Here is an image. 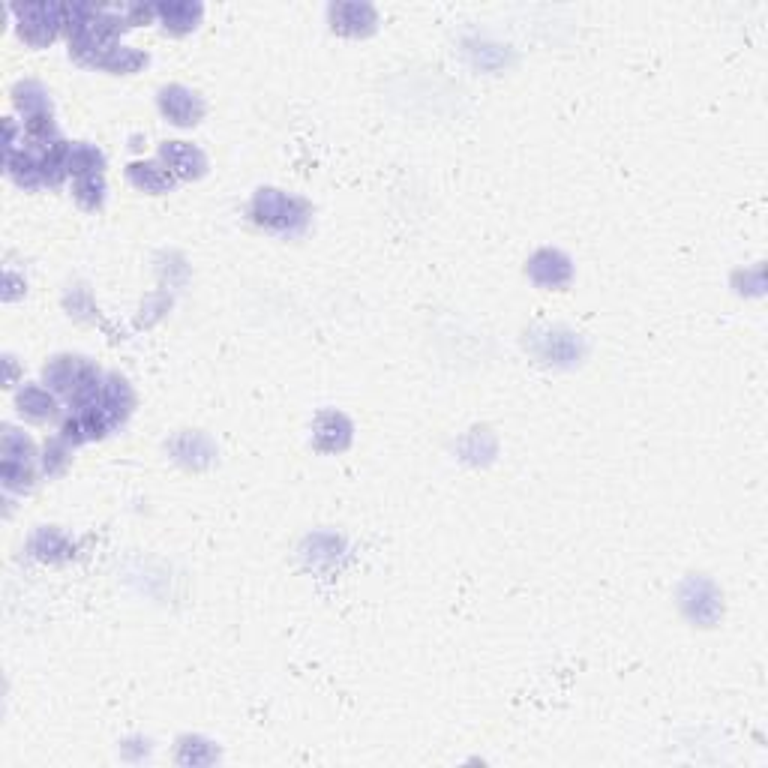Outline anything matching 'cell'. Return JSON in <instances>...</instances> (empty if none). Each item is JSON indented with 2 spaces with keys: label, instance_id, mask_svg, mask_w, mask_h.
<instances>
[{
  "label": "cell",
  "instance_id": "6da1fadb",
  "mask_svg": "<svg viewBox=\"0 0 768 768\" xmlns=\"http://www.w3.org/2000/svg\"><path fill=\"white\" fill-rule=\"evenodd\" d=\"M249 216L282 237L300 234L309 222V204L297 195H288L282 189H258L252 204H249Z\"/></svg>",
  "mask_w": 768,
  "mask_h": 768
},
{
  "label": "cell",
  "instance_id": "5b68a950",
  "mask_svg": "<svg viewBox=\"0 0 768 768\" xmlns=\"http://www.w3.org/2000/svg\"><path fill=\"white\" fill-rule=\"evenodd\" d=\"M528 276H531V282H537L543 288H564L573 279V267H570V258L564 252L540 249L528 261Z\"/></svg>",
  "mask_w": 768,
  "mask_h": 768
},
{
  "label": "cell",
  "instance_id": "8fae6325",
  "mask_svg": "<svg viewBox=\"0 0 768 768\" xmlns=\"http://www.w3.org/2000/svg\"><path fill=\"white\" fill-rule=\"evenodd\" d=\"M204 15V6L201 3H159L156 6V18L162 21V27L174 36H183L189 30L198 27Z\"/></svg>",
  "mask_w": 768,
  "mask_h": 768
},
{
  "label": "cell",
  "instance_id": "e0dca14e",
  "mask_svg": "<svg viewBox=\"0 0 768 768\" xmlns=\"http://www.w3.org/2000/svg\"><path fill=\"white\" fill-rule=\"evenodd\" d=\"M0 477H3V486H6V489L24 492V489L33 486V465H24V462H3Z\"/></svg>",
  "mask_w": 768,
  "mask_h": 768
},
{
  "label": "cell",
  "instance_id": "2e32d148",
  "mask_svg": "<svg viewBox=\"0 0 768 768\" xmlns=\"http://www.w3.org/2000/svg\"><path fill=\"white\" fill-rule=\"evenodd\" d=\"M72 192H75V201H78L81 207H87V210H99V207H102V201H105V180H102V174L78 177V180H75V186H72Z\"/></svg>",
  "mask_w": 768,
  "mask_h": 768
},
{
  "label": "cell",
  "instance_id": "4fadbf2b",
  "mask_svg": "<svg viewBox=\"0 0 768 768\" xmlns=\"http://www.w3.org/2000/svg\"><path fill=\"white\" fill-rule=\"evenodd\" d=\"M12 102H15V108L24 114V120L39 117V114H51L48 93H45L42 84H36V81H18L15 90H12Z\"/></svg>",
  "mask_w": 768,
  "mask_h": 768
},
{
  "label": "cell",
  "instance_id": "ac0fdd59",
  "mask_svg": "<svg viewBox=\"0 0 768 768\" xmlns=\"http://www.w3.org/2000/svg\"><path fill=\"white\" fill-rule=\"evenodd\" d=\"M69 441H63L60 435L57 438H51L48 444H45V456H42V468H45V474H57L63 465H66V459H69Z\"/></svg>",
  "mask_w": 768,
  "mask_h": 768
},
{
  "label": "cell",
  "instance_id": "ba28073f",
  "mask_svg": "<svg viewBox=\"0 0 768 768\" xmlns=\"http://www.w3.org/2000/svg\"><path fill=\"white\" fill-rule=\"evenodd\" d=\"M351 444V423L339 411H321L315 417V447L327 453H339Z\"/></svg>",
  "mask_w": 768,
  "mask_h": 768
},
{
  "label": "cell",
  "instance_id": "9c48e42d",
  "mask_svg": "<svg viewBox=\"0 0 768 768\" xmlns=\"http://www.w3.org/2000/svg\"><path fill=\"white\" fill-rule=\"evenodd\" d=\"M15 408H18L21 417L42 423V420H51V417L57 414V399H54V393H51L48 387H42V384H27V387H21V390L15 393Z\"/></svg>",
  "mask_w": 768,
  "mask_h": 768
},
{
  "label": "cell",
  "instance_id": "9a60e30c",
  "mask_svg": "<svg viewBox=\"0 0 768 768\" xmlns=\"http://www.w3.org/2000/svg\"><path fill=\"white\" fill-rule=\"evenodd\" d=\"M30 552H33L36 558H42V561H57V558H60L57 552H66V555H69V543H66V537H63L60 531H54V528H42V531H36V534H33V540H30Z\"/></svg>",
  "mask_w": 768,
  "mask_h": 768
},
{
  "label": "cell",
  "instance_id": "8992f818",
  "mask_svg": "<svg viewBox=\"0 0 768 768\" xmlns=\"http://www.w3.org/2000/svg\"><path fill=\"white\" fill-rule=\"evenodd\" d=\"M159 159L168 165V171L177 180L201 177L204 168H207V156L195 144H189V141H162L159 144Z\"/></svg>",
  "mask_w": 768,
  "mask_h": 768
},
{
  "label": "cell",
  "instance_id": "30bf717a",
  "mask_svg": "<svg viewBox=\"0 0 768 768\" xmlns=\"http://www.w3.org/2000/svg\"><path fill=\"white\" fill-rule=\"evenodd\" d=\"M126 177L135 189L141 192H150V195H162L174 186V174L168 171L165 162H132L126 168Z\"/></svg>",
  "mask_w": 768,
  "mask_h": 768
},
{
  "label": "cell",
  "instance_id": "7c38bea8",
  "mask_svg": "<svg viewBox=\"0 0 768 768\" xmlns=\"http://www.w3.org/2000/svg\"><path fill=\"white\" fill-rule=\"evenodd\" d=\"M105 168V156L102 150H96L93 144H69V153H66V174L69 177H93V174H102Z\"/></svg>",
  "mask_w": 768,
  "mask_h": 768
},
{
  "label": "cell",
  "instance_id": "5bb4252c",
  "mask_svg": "<svg viewBox=\"0 0 768 768\" xmlns=\"http://www.w3.org/2000/svg\"><path fill=\"white\" fill-rule=\"evenodd\" d=\"M0 450H3V462H24V465H33V459H36V447H33L30 435H24V432L15 429V426H6V429H3V444H0Z\"/></svg>",
  "mask_w": 768,
  "mask_h": 768
},
{
  "label": "cell",
  "instance_id": "7a4b0ae2",
  "mask_svg": "<svg viewBox=\"0 0 768 768\" xmlns=\"http://www.w3.org/2000/svg\"><path fill=\"white\" fill-rule=\"evenodd\" d=\"M18 21V36L27 45H48L63 30V3H24L12 6Z\"/></svg>",
  "mask_w": 768,
  "mask_h": 768
},
{
  "label": "cell",
  "instance_id": "3957f363",
  "mask_svg": "<svg viewBox=\"0 0 768 768\" xmlns=\"http://www.w3.org/2000/svg\"><path fill=\"white\" fill-rule=\"evenodd\" d=\"M96 372H99L96 363H90V360H84V357L63 354V357H54V360L45 363L42 381H45V387H48L51 393H63V396L69 399V396H72L87 378H93Z\"/></svg>",
  "mask_w": 768,
  "mask_h": 768
},
{
  "label": "cell",
  "instance_id": "277c9868",
  "mask_svg": "<svg viewBox=\"0 0 768 768\" xmlns=\"http://www.w3.org/2000/svg\"><path fill=\"white\" fill-rule=\"evenodd\" d=\"M159 111L174 126H195L204 117V102L195 90L183 84H168L159 90Z\"/></svg>",
  "mask_w": 768,
  "mask_h": 768
},
{
  "label": "cell",
  "instance_id": "52a82bcc",
  "mask_svg": "<svg viewBox=\"0 0 768 768\" xmlns=\"http://www.w3.org/2000/svg\"><path fill=\"white\" fill-rule=\"evenodd\" d=\"M330 24L345 36H366L375 30L378 12L369 3H336L330 6Z\"/></svg>",
  "mask_w": 768,
  "mask_h": 768
}]
</instances>
